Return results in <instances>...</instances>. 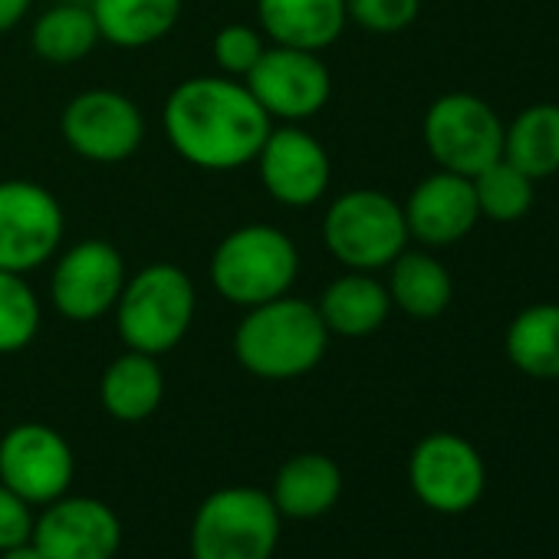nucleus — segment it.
<instances>
[{
    "label": "nucleus",
    "instance_id": "nucleus-31",
    "mask_svg": "<svg viewBox=\"0 0 559 559\" xmlns=\"http://www.w3.org/2000/svg\"><path fill=\"white\" fill-rule=\"evenodd\" d=\"M34 0H0V37L11 34L27 14H31Z\"/></svg>",
    "mask_w": 559,
    "mask_h": 559
},
{
    "label": "nucleus",
    "instance_id": "nucleus-3",
    "mask_svg": "<svg viewBox=\"0 0 559 559\" xmlns=\"http://www.w3.org/2000/svg\"><path fill=\"white\" fill-rule=\"evenodd\" d=\"M211 287L230 307H260L287 297L300 276V247L276 224H243L211 253Z\"/></svg>",
    "mask_w": 559,
    "mask_h": 559
},
{
    "label": "nucleus",
    "instance_id": "nucleus-27",
    "mask_svg": "<svg viewBox=\"0 0 559 559\" xmlns=\"http://www.w3.org/2000/svg\"><path fill=\"white\" fill-rule=\"evenodd\" d=\"M44 323L40 300L24 273L0 270V356L24 353Z\"/></svg>",
    "mask_w": 559,
    "mask_h": 559
},
{
    "label": "nucleus",
    "instance_id": "nucleus-13",
    "mask_svg": "<svg viewBox=\"0 0 559 559\" xmlns=\"http://www.w3.org/2000/svg\"><path fill=\"white\" fill-rule=\"evenodd\" d=\"M73 474V448L57 428L24 421L0 435V484L21 493L31 507H47L63 497Z\"/></svg>",
    "mask_w": 559,
    "mask_h": 559
},
{
    "label": "nucleus",
    "instance_id": "nucleus-4",
    "mask_svg": "<svg viewBox=\"0 0 559 559\" xmlns=\"http://www.w3.org/2000/svg\"><path fill=\"white\" fill-rule=\"evenodd\" d=\"M198 310V290L178 263H145L116 300V330L126 349L165 356L188 336Z\"/></svg>",
    "mask_w": 559,
    "mask_h": 559
},
{
    "label": "nucleus",
    "instance_id": "nucleus-29",
    "mask_svg": "<svg viewBox=\"0 0 559 559\" xmlns=\"http://www.w3.org/2000/svg\"><path fill=\"white\" fill-rule=\"evenodd\" d=\"M346 11L349 24L362 27L366 34L392 37L418 21L421 0H346Z\"/></svg>",
    "mask_w": 559,
    "mask_h": 559
},
{
    "label": "nucleus",
    "instance_id": "nucleus-25",
    "mask_svg": "<svg viewBox=\"0 0 559 559\" xmlns=\"http://www.w3.org/2000/svg\"><path fill=\"white\" fill-rule=\"evenodd\" d=\"M503 162L523 175L549 178L559 171V106L533 103L503 126Z\"/></svg>",
    "mask_w": 559,
    "mask_h": 559
},
{
    "label": "nucleus",
    "instance_id": "nucleus-17",
    "mask_svg": "<svg viewBox=\"0 0 559 559\" xmlns=\"http://www.w3.org/2000/svg\"><path fill=\"white\" fill-rule=\"evenodd\" d=\"M349 24L346 0H257V27L266 44L323 53Z\"/></svg>",
    "mask_w": 559,
    "mask_h": 559
},
{
    "label": "nucleus",
    "instance_id": "nucleus-9",
    "mask_svg": "<svg viewBox=\"0 0 559 559\" xmlns=\"http://www.w3.org/2000/svg\"><path fill=\"white\" fill-rule=\"evenodd\" d=\"M129 270L116 243L86 237L53 257L50 304L70 323H96L116 310Z\"/></svg>",
    "mask_w": 559,
    "mask_h": 559
},
{
    "label": "nucleus",
    "instance_id": "nucleus-20",
    "mask_svg": "<svg viewBox=\"0 0 559 559\" xmlns=\"http://www.w3.org/2000/svg\"><path fill=\"white\" fill-rule=\"evenodd\" d=\"M389 280L385 290L392 300V310H402L412 320H438L451 300H454V280L448 273V266L425 250H402L389 266Z\"/></svg>",
    "mask_w": 559,
    "mask_h": 559
},
{
    "label": "nucleus",
    "instance_id": "nucleus-1",
    "mask_svg": "<svg viewBox=\"0 0 559 559\" xmlns=\"http://www.w3.org/2000/svg\"><path fill=\"white\" fill-rule=\"evenodd\" d=\"M162 122L178 158L214 175L253 165L273 129L243 80L221 73L178 83L165 99Z\"/></svg>",
    "mask_w": 559,
    "mask_h": 559
},
{
    "label": "nucleus",
    "instance_id": "nucleus-32",
    "mask_svg": "<svg viewBox=\"0 0 559 559\" xmlns=\"http://www.w3.org/2000/svg\"><path fill=\"white\" fill-rule=\"evenodd\" d=\"M0 559H47V556L34 546V539H27V543H21V546L4 549V552H0Z\"/></svg>",
    "mask_w": 559,
    "mask_h": 559
},
{
    "label": "nucleus",
    "instance_id": "nucleus-16",
    "mask_svg": "<svg viewBox=\"0 0 559 559\" xmlns=\"http://www.w3.org/2000/svg\"><path fill=\"white\" fill-rule=\"evenodd\" d=\"M402 211H405L408 237L418 240L421 247H451L464 240L480 221L474 181L444 168L421 178L412 188Z\"/></svg>",
    "mask_w": 559,
    "mask_h": 559
},
{
    "label": "nucleus",
    "instance_id": "nucleus-24",
    "mask_svg": "<svg viewBox=\"0 0 559 559\" xmlns=\"http://www.w3.org/2000/svg\"><path fill=\"white\" fill-rule=\"evenodd\" d=\"M99 44L96 17L83 0H63V4L47 8L31 27V47L50 67H73Z\"/></svg>",
    "mask_w": 559,
    "mask_h": 559
},
{
    "label": "nucleus",
    "instance_id": "nucleus-5",
    "mask_svg": "<svg viewBox=\"0 0 559 559\" xmlns=\"http://www.w3.org/2000/svg\"><path fill=\"white\" fill-rule=\"evenodd\" d=\"M408 240L402 204L379 188H349L323 214V243L346 270L379 273Z\"/></svg>",
    "mask_w": 559,
    "mask_h": 559
},
{
    "label": "nucleus",
    "instance_id": "nucleus-30",
    "mask_svg": "<svg viewBox=\"0 0 559 559\" xmlns=\"http://www.w3.org/2000/svg\"><path fill=\"white\" fill-rule=\"evenodd\" d=\"M34 520L37 516H34L31 503L21 493H14L11 487L0 484V552L27 543L34 533Z\"/></svg>",
    "mask_w": 559,
    "mask_h": 559
},
{
    "label": "nucleus",
    "instance_id": "nucleus-26",
    "mask_svg": "<svg viewBox=\"0 0 559 559\" xmlns=\"http://www.w3.org/2000/svg\"><path fill=\"white\" fill-rule=\"evenodd\" d=\"M471 181H474L480 217H490L497 224H513V221L526 217L533 207V198H536L533 178L503 158L493 162L490 168H484L480 175H474Z\"/></svg>",
    "mask_w": 559,
    "mask_h": 559
},
{
    "label": "nucleus",
    "instance_id": "nucleus-8",
    "mask_svg": "<svg viewBox=\"0 0 559 559\" xmlns=\"http://www.w3.org/2000/svg\"><path fill=\"white\" fill-rule=\"evenodd\" d=\"M67 230L63 204L50 188L27 178L0 181V270L34 273L47 266Z\"/></svg>",
    "mask_w": 559,
    "mask_h": 559
},
{
    "label": "nucleus",
    "instance_id": "nucleus-22",
    "mask_svg": "<svg viewBox=\"0 0 559 559\" xmlns=\"http://www.w3.org/2000/svg\"><path fill=\"white\" fill-rule=\"evenodd\" d=\"M90 11L103 44L145 50L178 27L185 0H90Z\"/></svg>",
    "mask_w": 559,
    "mask_h": 559
},
{
    "label": "nucleus",
    "instance_id": "nucleus-19",
    "mask_svg": "<svg viewBox=\"0 0 559 559\" xmlns=\"http://www.w3.org/2000/svg\"><path fill=\"white\" fill-rule=\"evenodd\" d=\"M343 493V471L330 454L304 451L280 464L273 477L270 500L280 516L294 520H317L340 503Z\"/></svg>",
    "mask_w": 559,
    "mask_h": 559
},
{
    "label": "nucleus",
    "instance_id": "nucleus-7",
    "mask_svg": "<svg viewBox=\"0 0 559 559\" xmlns=\"http://www.w3.org/2000/svg\"><path fill=\"white\" fill-rule=\"evenodd\" d=\"M425 148L438 168L474 178L503 158V122L474 93L438 96L421 122Z\"/></svg>",
    "mask_w": 559,
    "mask_h": 559
},
{
    "label": "nucleus",
    "instance_id": "nucleus-2",
    "mask_svg": "<svg viewBox=\"0 0 559 559\" xmlns=\"http://www.w3.org/2000/svg\"><path fill=\"white\" fill-rule=\"evenodd\" d=\"M330 349V330L317 304L294 294L250 307L234 330L237 362L266 382L310 376Z\"/></svg>",
    "mask_w": 559,
    "mask_h": 559
},
{
    "label": "nucleus",
    "instance_id": "nucleus-23",
    "mask_svg": "<svg viewBox=\"0 0 559 559\" xmlns=\"http://www.w3.org/2000/svg\"><path fill=\"white\" fill-rule=\"evenodd\" d=\"M510 366L530 379H559V304H536L520 310L503 336Z\"/></svg>",
    "mask_w": 559,
    "mask_h": 559
},
{
    "label": "nucleus",
    "instance_id": "nucleus-10",
    "mask_svg": "<svg viewBox=\"0 0 559 559\" xmlns=\"http://www.w3.org/2000/svg\"><path fill=\"white\" fill-rule=\"evenodd\" d=\"M243 86L273 122L300 126L326 109L333 96V73L320 53L266 44Z\"/></svg>",
    "mask_w": 559,
    "mask_h": 559
},
{
    "label": "nucleus",
    "instance_id": "nucleus-15",
    "mask_svg": "<svg viewBox=\"0 0 559 559\" xmlns=\"http://www.w3.org/2000/svg\"><path fill=\"white\" fill-rule=\"evenodd\" d=\"M31 539L47 559H112L122 546V523L109 503L63 493L34 520Z\"/></svg>",
    "mask_w": 559,
    "mask_h": 559
},
{
    "label": "nucleus",
    "instance_id": "nucleus-11",
    "mask_svg": "<svg viewBox=\"0 0 559 559\" xmlns=\"http://www.w3.org/2000/svg\"><path fill=\"white\" fill-rule=\"evenodd\" d=\"M408 484L428 510L464 513L484 497L487 464L467 438L454 431H431L412 448Z\"/></svg>",
    "mask_w": 559,
    "mask_h": 559
},
{
    "label": "nucleus",
    "instance_id": "nucleus-14",
    "mask_svg": "<svg viewBox=\"0 0 559 559\" xmlns=\"http://www.w3.org/2000/svg\"><path fill=\"white\" fill-rule=\"evenodd\" d=\"M253 165L266 194L284 207H313L333 181L326 145L294 122L270 129Z\"/></svg>",
    "mask_w": 559,
    "mask_h": 559
},
{
    "label": "nucleus",
    "instance_id": "nucleus-18",
    "mask_svg": "<svg viewBox=\"0 0 559 559\" xmlns=\"http://www.w3.org/2000/svg\"><path fill=\"white\" fill-rule=\"evenodd\" d=\"M317 310H320L330 336L366 340L385 326V320L392 313V300H389V290L376 273L346 270L326 284Z\"/></svg>",
    "mask_w": 559,
    "mask_h": 559
},
{
    "label": "nucleus",
    "instance_id": "nucleus-6",
    "mask_svg": "<svg viewBox=\"0 0 559 559\" xmlns=\"http://www.w3.org/2000/svg\"><path fill=\"white\" fill-rule=\"evenodd\" d=\"M280 510L260 487H221L191 520V559H273Z\"/></svg>",
    "mask_w": 559,
    "mask_h": 559
},
{
    "label": "nucleus",
    "instance_id": "nucleus-28",
    "mask_svg": "<svg viewBox=\"0 0 559 559\" xmlns=\"http://www.w3.org/2000/svg\"><path fill=\"white\" fill-rule=\"evenodd\" d=\"M263 50H266V37L253 24H227L211 40L214 63L221 76H230V80H247V73L257 67Z\"/></svg>",
    "mask_w": 559,
    "mask_h": 559
},
{
    "label": "nucleus",
    "instance_id": "nucleus-12",
    "mask_svg": "<svg viewBox=\"0 0 559 559\" xmlns=\"http://www.w3.org/2000/svg\"><path fill=\"white\" fill-rule=\"evenodd\" d=\"M63 142L93 165L129 162L145 142V116L135 99L116 90H86L60 116Z\"/></svg>",
    "mask_w": 559,
    "mask_h": 559
},
{
    "label": "nucleus",
    "instance_id": "nucleus-21",
    "mask_svg": "<svg viewBox=\"0 0 559 559\" xmlns=\"http://www.w3.org/2000/svg\"><path fill=\"white\" fill-rule=\"evenodd\" d=\"M165 399V372L158 356L126 349L116 356L99 379V402L116 421H145L158 412Z\"/></svg>",
    "mask_w": 559,
    "mask_h": 559
}]
</instances>
